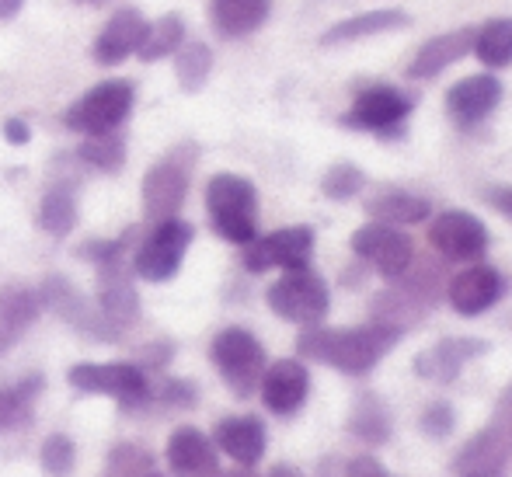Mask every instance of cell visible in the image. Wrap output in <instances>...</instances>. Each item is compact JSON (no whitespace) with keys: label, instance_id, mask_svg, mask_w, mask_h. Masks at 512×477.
<instances>
[{"label":"cell","instance_id":"obj_1","mask_svg":"<svg viewBox=\"0 0 512 477\" xmlns=\"http://www.w3.org/2000/svg\"><path fill=\"white\" fill-rule=\"evenodd\" d=\"M401 335L405 331L380 321L359 324V328H321V324H314L297 338V352L304 359L345 373V377H366L370 370H377L387 352H394Z\"/></svg>","mask_w":512,"mask_h":477},{"label":"cell","instance_id":"obj_2","mask_svg":"<svg viewBox=\"0 0 512 477\" xmlns=\"http://www.w3.org/2000/svg\"><path fill=\"white\" fill-rule=\"evenodd\" d=\"M206 213L223 241L244 248L258 237V189L244 175L220 171V175L209 178Z\"/></svg>","mask_w":512,"mask_h":477},{"label":"cell","instance_id":"obj_3","mask_svg":"<svg viewBox=\"0 0 512 477\" xmlns=\"http://www.w3.org/2000/svg\"><path fill=\"white\" fill-rule=\"evenodd\" d=\"M199 164V147L192 140L171 147L154 168L143 175L140 185V202H143V216L150 223L161 220H175L178 209L185 206V195L192 185V171Z\"/></svg>","mask_w":512,"mask_h":477},{"label":"cell","instance_id":"obj_4","mask_svg":"<svg viewBox=\"0 0 512 477\" xmlns=\"http://www.w3.org/2000/svg\"><path fill=\"white\" fill-rule=\"evenodd\" d=\"M209 359H213L216 373L223 377L237 397H251L262 383V373L269 366L265 345L251 335L248 328H223L216 331L213 345H209Z\"/></svg>","mask_w":512,"mask_h":477},{"label":"cell","instance_id":"obj_5","mask_svg":"<svg viewBox=\"0 0 512 477\" xmlns=\"http://www.w3.org/2000/svg\"><path fill=\"white\" fill-rule=\"evenodd\" d=\"M67 383L77 394H102L119 401L126 411L150 408V380L147 370L136 363H77L70 366Z\"/></svg>","mask_w":512,"mask_h":477},{"label":"cell","instance_id":"obj_6","mask_svg":"<svg viewBox=\"0 0 512 477\" xmlns=\"http://www.w3.org/2000/svg\"><path fill=\"white\" fill-rule=\"evenodd\" d=\"M269 300V310L276 317L290 324H304V328H314L328 317L331 310V289L317 276L314 269H297V272H283L276 283L265 293Z\"/></svg>","mask_w":512,"mask_h":477},{"label":"cell","instance_id":"obj_7","mask_svg":"<svg viewBox=\"0 0 512 477\" xmlns=\"http://www.w3.org/2000/svg\"><path fill=\"white\" fill-rule=\"evenodd\" d=\"M133 101V81H102L67 108L63 122H67V129H74L81 136L115 133L129 119V112H133Z\"/></svg>","mask_w":512,"mask_h":477},{"label":"cell","instance_id":"obj_8","mask_svg":"<svg viewBox=\"0 0 512 477\" xmlns=\"http://www.w3.org/2000/svg\"><path fill=\"white\" fill-rule=\"evenodd\" d=\"M192 237H196L192 223L178 220V216L154 223V230L133 251V272L143 283H168V279H175L192 248Z\"/></svg>","mask_w":512,"mask_h":477},{"label":"cell","instance_id":"obj_9","mask_svg":"<svg viewBox=\"0 0 512 477\" xmlns=\"http://www.w3.org/2000/svg\"><path fill=\"white\" fill-rule=\"evenodd\" d=\"M415 108V98H408L405 91L391 88V84H373V88L359 91L352 108L342 115L345 129H359V133H377V136H398L405 119Z\"/></svg>","mask_w":512,"mask_h":477},{"label":"cell","instance_id":"obj_10","mask_svg":"<svg viewBox=\"0 0 512 477\" xmlns=\"http://www.w3.org/2000/svg\"><path fill=\"white\" fill-rule=\"evenodd\" d=\"M244 269L248 272H269V269H283V272H297L310 269V258H314V230L310 227H283L272 230L265 237H255L251 244H244Z\"/></svg>","mask_w":512,"mask_h":477},{"label":"cell","instance_id":"obj_11","mask_svg":"<svg viewBox=\"0 0 512 477\" xmlns=\"http://www.w3.org/2000/svg\"><path fill=\"white\" fill-rule=\"evenodd\" d=\"M509 457H512V429L492 418L481 425L450 460L453 477H509Z\"/></svg>","mask_w":512,"mask_h":477},{"label":"cell","instance_id":"obj_12","mask_svg":"<svg viewBox=\"0 0 512 477\" xmlns=\"http://www.w3.org/2000/svg\"><path fill=\"white\" fill-rule=\"evenodd\" d=\"M35 293H39L42 307H49L60 321H67L70 328L81 331V335H88V338H95V342H115V338L122 335L119 328H112V324L105 321L102 310L91 307L88 296L70 283L67 276H46V283L35 289Z\"/></svg>","mask_w":512,"mask_h":477},{"label":"cell","instance_id":"obj_13","mask_svg":"<svg viewBox=\"0 0 512 477\" xmlns=\"http://www.w3.org/2000/svg\"><path fill=\"white\" fill-rule=\"evenodd\" d=\"M352 251L363 258L366 265L380 272L387 283H398L401 276L415 265V244L401 227H387V223H363L352 234Z\"/></svg>","mask_w":512,"mask_h":477},{"label":"cell","instance_id":"obj_14","mask_svg":"<svg viewBox=\"0 0 512 477\" xmlns=\"http://www.w3.org/2000/svg\"><path fill=\"white\" fill-rule=\"evenodd\" d=\"M488 227L467 209H446L429 216V244L446 262H474L488 251Z\"/></svg>","mask_w":512,"mask_h":477},{"label":"cell","instance_id":"obj_15","mask_svg":"<svg viewBox=\"0 0 512 477\" xmlns=\"http://www.w3.org/2000/svg\"><path fill=\"white\" fill-rule=\"evenodd\" d=\"M506 296V276L495 265L474 262L460 269L446 286V300L460 317H481Z\"/></svg>","mask_w":512,"mask_h":477},{"label":"cell","instance_id":"obj_16","mask_svg":"<svg viewBox=\"0 0 512 477\" xmlns=\"http://www.w3.org/2000/svg\"><path fill=\"white\" fill-rule=\"evenodd\" d=\"M492 349V342L485 338H474V335H464V338H439L436 345L422 349L415 356V377L429 380V383H453L464 373L467 363L481 359L485 352Z\"/></svg>","mask_w":512,"mask_h":477},{"label":"cell","instance_id":"obj_17","mask_svg":"<svg viewBox=\"0 0 512 477\" xmlns=\"http://www.w3.org/2000/svg\"><path fill=\"white\" fill-rule=\"evenodd\" d=\"M258 390H262V404L272 415L290 418L310 397V370L300 359H279V363L265 366Z\"/></svg>","mask_w":512,"mask_h":477},{"label":"cell","instance_id":"obj_18","mask_svg":"<svg viewBox=\"0 0 512 477\" xmlns=\"http://www.w3.org/2000/svg\"><path fill=\"white\" fill-rule=\"evenodd\" d=\"M502 91L506 88H502V81L492 70L488 74H471L446 91V115L457 126H478V122H485L499 108Z\"/></svg>","mask_w":512,"mask_h":477},{"label":"cell","instance_id":"obj_19","mask_svg":"<svg viewBox=\"0 0 512 477\" xmlns=\"http://www.w3.org/2000/svg\"><path fill=\"white\" fill-rule=\"evenodd\" d=\"M98 310L119 331H126L140 314V296H136L133 276L126 269V258L98 265Z\"/></svg>","mask_w":512,"mask_h":477},{"label":"cell","instance_id":"obj_20","mask_svg":"<svg viewBox=\"0 0 512 477\" xmlns=\"http://www.w3.org/2000/svg\"><path fill=\"white\" fill-rule=\"evenodd\" d=\"M147 28H150V21L143 18L136 7H122V11H115L112 18L105 21L102 32H98L95 49H91L95 63H102V67H115V63H122L126 56L140 53L143 39H147Z\"/></svg>","mask_w":512,"mask_h":477},{"label":"cell","instance_id":"obj_21","mask_svg":"<svg viewBox=\"0 0 512 477\" xmlns=\"http://www.w3.org/2000/svg\"><path fill=\"white\" fill-rule=\"evenodd\" d=\"M213 446L220 453H227L234 464L255 467V464H262V457H265L269 432H265L262 418H255V415H227L216 422Z\"/></svg>","mask_w":512,"mask_h":477},{"label":"cell","instance_id":"obj_22","mask_svg":"<svg viewBox=\"0 0 512 477\" xmlns=\"http://www.w3.org/2000/svg\"><path fill=\"white\" fill-rule=\"evenodd\" d=\"M213 439L196 425H178L168 439V467L175 477H216L220 457H216Z\"/></svg>","mask_w":512,"mask_h":477},{"label":"cell","instance_id":"obj_23","mask_svg":"<svg viewBox=\"0 0 512 477\" xmlns=\"http://www.w3.org/2000/svg\"><path fill=\"white\" fill-rule=\"evenodd\" d=\"M471 49H474V28H453V32L432 35V39L422 42L418 53L411 56L408 77L411 81H432V77H439L446 67L464 60Z\"/></svg>","mask_w":512,"mask_h":477},{"label":"cell","instance_id":"obj_24","mask_svg":"<svg viewBox=\"0 0 512 477\" xmlns=\"http://www.w3.org/2000/svg\"><path fill=\"white\" fill-rule=\"evenodd\" d=\"M39 293L28 286H4L0 289V356L11 352L21 338L28 335L35 321H39Z\"/></svg>","mask_w":512,"mask_h":477},{"label":"cell","instance_id":"obj_25","mask_svg":"<svg viewBox=\"0 0 512 477\" xmlns=\"http://www.w3.org/2000/svg\"><path fill=\"white\" fill-rule=\"evenodd\" d=\"M411 28V18L398 7H380V11H363L352 14V18L331 25L321 35V46H345V42H359V39H373V35H387V32H401Z\"/></svg>","mask_w":512,"mask_h":477},{"label":"cell","instance_id":"obj_26","mask_svg":"<svg viewBox=\"0 0 512 477\" xmlns=\"http://www.w3.org/2000/svg\"><path fill=\"white\" fill-rule=\"evenodd\" d=\"M345 429H349L352 436H356L359 443H366V446H387V443H391V436H394L391 408H387V401L380 394L366 390V394H359L356 404H352Z\"/></svg>","mask_w":512,"mask_h":477},{"label":"cell","instance_id":"obj_27","mask_svg":"<svg viewBox=\"0 0 512 477\" xmlns=\"http://www.w3.org/2000/svg\"><path fill=\"white\" fill-rule=\"evenodd\" d=\"M272 0H213L209 21L223 39H244L269 21Z\"/></svg>","mask_w":512,"mask_h":477},{"label":"cell","instance_id":"obj_28","mask_svg":"<svg viewBox=\"0 0 512 477\" xmlns=\"http://www.w3.org/2000/svg\"><path fill=\"white\" fill-rule=\"evenodd\" d=\"M366 216L373 223H387V227H415V223H425L432 216V202L422 199V195L391 189L366 202Z\"/></svg>","mask_w":512,"mask_h":477},{"label":"cell","instance_id":"obj_29","mask_svg":"<svg viewBox=\"0 0 512 477\" xmlns=\"http://www.w3.org/2000/svg\"><path fill=\"white\" fill-rule=\"evenodd\" d=\"M370 321H380V324H391L398 331H408L429 314V303L422 300L418 293H411L408 286H391L384 293L373 296V307H370Z\"/></svg>","mask_w":512,"mask_h":477},{"label":"cell","instance_id":"obj_30","mask_svg":"<svg viewBox=\"0 0 512 477\" xmlns=\"http://www.w3.org/2000/svg\"><path fill=\"white\" fill-rule=\"evenodd\" d=\"M46 377L32 373V377H21L18 383H7L0 387V432L25 429L35 418V401H39Z\"/></svg>","mask_w":512,"mask_h":477},{"label":"cell","instance_id":"obj_31","mask_svg":"<svg viewBox=\"0 0 512 477\" xmlns=\"http://www.w3.org/2000/svg\"><path fill=\"white\" fill-rule=\"evenodd\" d=\"M474 56L488 70H502L512 63V18H492L481 28H474Z\"/></svg>","mask_w":512,"mask_h":477},{"label":"cell","instance_id":"obj_32","mask_svg":"<svg viewBox=\"0 0 512 477\" xmlns=\"http://www.w3.org/2000/svg\"><path fill=\"white\" fill-rule=\"evenodd\" d=\"M81 220V209H77V195L70 185H56L42 195L39 202V227L46 230L49 237H67L70 230Z\"/></svg>","mask_w":512,"mask_h":477},{"label":"cell","instance_id":"obj_33","mask_svg":"<svg viewBox=\"0 0 512 477\" xmlns=\"http://www.w3.org/2000/svg\"><path fill=\"white\" fill-rule=\"evenodd\" d=\"M182 42H185V18L182 14H164V18L150 21L147 39H143L136 56H140L143 63H157V60H164V56H175L178 49H182Z\"/></svg>","mask_w":512,"mask_h":477},{"label":"cell","instance_id":"obj_34","mask_svg":"<svg viewBox=\"0 0 512 477\" xmlns=\"http://www.w3.org/2000/svg\"><path fill=\"white\" fill-rule=\"evenodd\" d=\"M209 74H213V49L206 42H182V49L175 53V77L182 91H189V95L203 91Z\"/></svg>","mask_w":512,"mask_h":477},{"label":"cell","instance_id":"obj_35","mask_svg":"<svg viewBox=\"0 0 512 477\" xmlns=\"http://www.w3.org/2000/svg\"><path fill=\"white\" fill-rule=\"evenodd\" d=\"M77 157H81L88 168L95 171H119L126 164V143L119 140L115 133H105V136H84V143L77 147Z\"/></svg>","mask_w":512,"mask_h":477},{"label":"cell","instance_id":"obj_36","mask_svg":"<svg viewBox=\"0 0 512 477\" xmlns=\"http://www.w3.org/2000/svg\"><path fill=\"white\" fill-rule=\"evenodd\" d=\"M157 467H154V453L140 443H115L108 450V460H105V474L108 477H150Z\"/></svg>","mask_w":512,"mask_h":477},{"label":"cell","instance_id":"obj_37","mask_svg":"<svg viewBox=\"0 0 512 477\" xmlns=\"http://www.w3.org/2000/svg\"><path fill=\"white\" fill-rule=\"evenodd\" d=\"M363 189H366V171L359 168V164H352V161L331 164V168L324 171V178H321V192L328 195V199H335V202L356 199Z\"/></svg>","mask_w":512,"mask_h":477},{"label":"cell","instance_id":"obj_38","mask_svg":"<svg viewBox=\"0 0 512 477\" xmlns=\"http://www.w3.org/2000/svg\"><path fill=\"white\" fill-rule=\"evenodd\" d=\"M39 464L46 477H70L77 467V446L70 436H63V432H53V436L42 443L39 450Z\"/></svg>","mask_w":512,"mask_h":477},{"label":"cell","instance_id":"obj_39","mask_svg":"<svg viewBox=\"0 0 512 477\" xmlns=\"http://www.w3.org/2000/svg\"><path fill=\"white\" fill-rule=\"evenodd\" d=\"M150 404H157V408H178V411H189L199 404V387L192 380H164L157 383L154 390H150Z\"/></svg>","mask_w":512,"mask_h":477},{"label":"cell","instance_id":"obj_40","mask_svg":"<svg viewBox=\"0 0 512 477\" xmlns=\"http://www.w3.org/2000/svg\"><path fill=\"white\" fill-rule=\"evenodd\" d=\"M418 429L429 439H450L457 429V408L450 401H429L418 415Z\"/></svg>","mask_w":512,"mask_h":477},{"label":"cell","instance_id":"obj_41","mask_svg":"<svg viewBox=\"0 0 512 477\" xmlns=\"http://www.w3.org/2000/svg\"><path fill=\"white\" fill-rule=\"evenodd\" d=\"M175 356V342H150L140 349V359H136V366L140 370H161V366H168V359Z\"/></svg>","mask_w":512,"mask_h":477},{"label":"cell","instance_id":"obj_42","mask_svg":"<svg viewBox=\"0 0 512 477\" xmlns=\"http://www.w3.org/2000/svg\"><path fill=\"white\" fill-rule=\"evenodd\" d=\"M345 477H394V474L387 471L377 457L363 453V457H356V460H349V464H345Z\"/></svg>","mask_w":512,"mask_h":477},{"label":"cell","instance_id":"obj_43","mask_svg":"<svg viewBox=\"0 0 512 477\" xmlns=\"http://www.w3.org/2000/svg\"><path fill=\"white\" fill-rule=\"evenodd\" d=\"M481 195H485V202L495 209V213H502L512 223V185H488Z\"/></svg>","mask_w":512,"mask_h":477},{"label":"cell","instance_id":"obj_44","mask_svg":"<svg viewBox=\"0 0 512 477\" xmlns=\"http://www.w3.org/2000/svg\"><path fill=\"white\" fill-rule=\"evenodd\" d=\"M4 140L7 143H14V147H25L28 140H32V126H28L25 119H4Z\"/></svg>","mask_w":512,"mask_h":477},{"label":"cell","instance_id":"obj_45","mask_svg":"<svg viewBox=\"0 0 512 477\" xmlns=\"http://www.w3.org/2000/svg\"><path fill=\"white\" fill-rule=\"evenodd\" d=\"M492 418H499L502 425H509V429H512V383H509V387L499 394V401H495Z\"/></svg>","mask_w":512,"mask_h":477},{"label":"cell","instance_id":"obj_46","mask_svg":"<svg viewBox=\"0 0 512 477\" xmlns=\"http://www.w3.org/2000/svg\"><path fill=\"white\" fill-rule=\"evenodd\" d=\"M25 7V0H0V21L18 18V11Z\"/></svg>","mask_w":512,"mask_h":477},{"label":"cell","instance_id":"obj_47","mask_svg":"<svg viewBox=\"0 0 512 477\" xmlns=\"http://www.w3.org/2000/svg\"><path fill=\"white\" fill-rule=\"evenodd\" d=\"M269 477H307V474L300 471V467H293V464H276L269 471Z\"/></svg>","mask_w":512,"mask_h":477},{"label":"cell","instance_id":"obj_48","mask_svg":"<svg viewBox=\"0 0 512 477\" xmlns=\"http://www.w3.org/2000/svg\"><path fill=\"white\" fill-rule=\"evenodd\" d=\"M216 477H258L251 467H244V471H227V474H216Z\"/></svg>","mask_w":512,"mask_h":477},{"label":"cell","instance_id":"obj_49","mask_svg":"<svg viewBox=\"0 0 512 477\" xmlns=\"http://www.w3.org/2000/svg\"><path fill=\"white\" fill-rule=\"evenodd\" d=\"M77 4H105V0H77Z\"/></svg>","mask_w":512,"mask_h":477},{"label":"cell","instance_id":"obj_50","mask_svg":"<svg viewBox=\"0 0 512 477\" xmlns=\"http://www.w3.org/2000/svg\"><path fill=\"white\" fill-rule=\"evenodd\" d=\"M150 477H164V474H157V471H154V474H150Z\"/></svg>","mask_w":512,"mask_h":477}]
</instances>
